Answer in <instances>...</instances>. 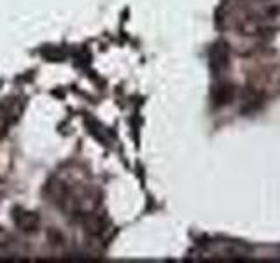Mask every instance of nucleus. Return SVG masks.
<instances>
[{"instance_id": "2", "label": "nucleus", "mask_w": 280, "mask_h": 263, "mask_svg": "<svg viewBox=\"0 0 280 263\" xmlns=\"http://www.w3.org/2000/svg\"><path fill=\"white\" fill-rule=\"evenodd\" d=\"M14 223L18 225V228H21L23 232H35L37 228H39V216H37L35 212L16 209Z\"/></svg>"}, {"instance_id": "3", "label": "nucleus", "mask_w": 280, "mask_h": 263, "mask_svg": "<svg viewBox=\"0 0 280 263\" xmlns=\"http://www.w3.org/2000/svg\"><path fill=\"white\" fill-rule=\"evenodd\" d=\"M233 97H235V86H233V84L222 83L221 86L215 88L214 100L217 106H226V104H229L233 100Z\"/></svg>"}, {"instance_id": "4", "label": "nucleus", "mask_w": 280, "mask_h": 263, "mask_svg": "<svg viewBox=\"0 0 280 263\" xmlns=\"http://www.w3.org/2000/svg\"><path fill=\"white\" fill-rule=\"evenodd\" d=\"M251 4H259V2H268V0H247Z\"/></svg>"}, {"instance_id": "1", "label": "nucleus", "mask_w": 280, "mask_h": 263, "mask_svg": "<svg viewBox=\"0 0 280 263\" xmlns=\"http://www.w3.org/2000/svg\"><path fill=\"white\" fill-rule=\"evenodd\" d=\"M229 65V48L226 42H217L214 44V48L210 51V67L214 69V72H222Z\"/></svg>"}]
</instances>
